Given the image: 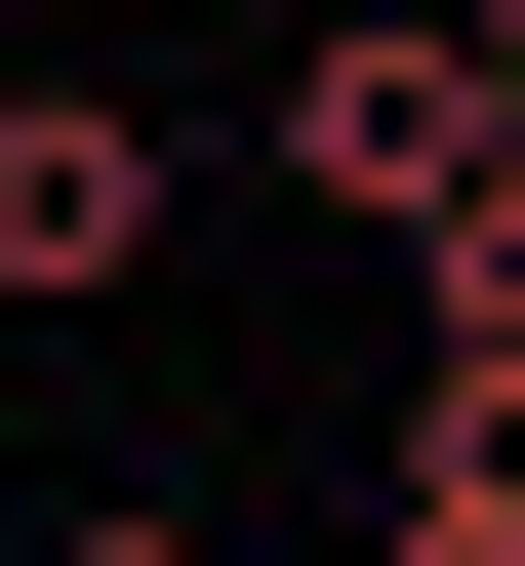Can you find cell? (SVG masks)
I'll use <instances>...</instances> for the list:
<instances>
[{
  "label": "cell",
  "mask_w": 525,
  "mask_h": 566,
  "mask_svg": "<svg viewBox=\"0 0 525 566\" xmlns=\"http://www.w3.org/2000/svg\"><path fill=\"white\" fill-rule=\"evenodd\" d=\"M485 163H525V41H324L283 82V202H364V243H444Z\"/></svg>",
  "instance_id": "6da1fadb"
},
{
  "label": "cell",
  "mask_w": 525,
  "mask_h": 566,
  "mask_svg": "<svg viewBox=\"0 0 525 566\" xmlns=\"http://www.w3.org/2000/svg\"><path fill=\"white\" fill-rule=\"evenodd\" d=\"M162 122H122V82H0V324H82V283H162Z\"/></svg>",
  "instance_id": "7a4b0ae2"
},
{
  "label": "cell",
  "mask_w": 525,
  "mask_h": 566,
  "mask_svg": "<svg viewBox=\"0 0 525 566\" xmlns=\"http://www.w3.org/2000/svg\"><path fill=\"white\" fill-rule=\"evenodd\" d=\"M405 283H444L405 365H525V163H485V202H444V243H405Z\"/></svg>",
  "instance_id": "3957f363"
},
{
  "label": "cell",
  "mask_w": 525,
  "mask_h": 566,
  "mask_svg": "<svg viewBox=\"0 0 525 566\" xmlns=\"http://www.w3.org/2000/svg\"><path fill=\"white\" fill-rule=\"evenodd\" d=\"M0 566H202V526H0Z\"/></svg>",
  "instance_id": "277c9868"
},
{
  "label": "cell",
  "mask_w": 525,
  "mask_h": 566,
  "mask_svg": "<svg viewBox=\"0 0 525 566\" xmlns=\"http://www.w3.org/2000/svg\"><path fill=\"white\" fill-rule=\"evenodd\" d=\"M364 566H405V526H364Z\"/></svg>",
  "instance_id": "5b68a950"
}]
</instances>
